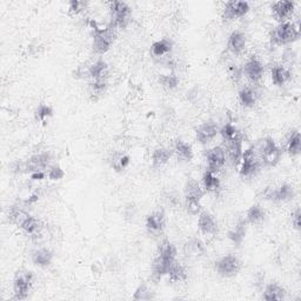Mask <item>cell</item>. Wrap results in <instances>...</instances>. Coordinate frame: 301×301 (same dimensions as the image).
Returning <instances> with one entry per match:
<instances>
[{"mask_svg":"<svg viewBox=\"0 0 301 301\" xmlns=\"http://www.w3.org/2000/svg\"><path fill=\"white\" fill-rule=\"evenodd\" d=\"M300 37L299 25H295L288 21H284L271 33V42L276 45H287L295 40H298Z\"/></svg>","mask_w":301,"mask_h":301,"instance_id":"6da1fadb","label":"cell"},{"mask_svg":"<svg viewBox=\"0 0 301 301\" xmlns=\"http://www.w3.org/2000/svg\"><path fill=\"white\" fill-rule=\"evenodd\" d=\"M258 153L260 155V160L266 166H276L281 160L282 152L277 146L272 138H265L260 140L258 145Z\"/></svg>","mask_w":301,"mask_h":301,"instance_id":"7a4b0ae2","label":"cell"},{"mask_svg":"<svg viewBox=\"0 0 301 301\" xmlns=\"http://www.w3.org/2000/svg\"><path fill=\"white\" fill-rule=\"evenodd\" d=\"M111 28H124L131 17V9L124 2H113L110 5Z\"/></svg>","mask_w":301,"mask_h":301,"instance_id":"3957f363","label":"cell"},{"mask_svg":"<svg viewBox=\"0 0 301 301\" xmlns=\"http://www.w3.org/2000/svg\"><path fill=\"white\" fill-rule=\"evenodd\" d=\"M33 281V274L28 271L18 272L13 280V293L16 300H24L28 296Z\"/></svg>","mask_w":301,"mask_h":301,"instance_id":"277c9868","label":"cell"},{"mask_svg":"<svg viewBox=\"0 0 301 301\" xmlns=\"http://www.w3.org/2000/svg\"><path fill=\"white\" fill-rule=\"evenodd\" d=\"M241 269L240 260L234 255H226L222 256L215 262V270L219 276L224 278H232L239 273Z\"/></svg>","mask_w":301,"mask_h":301,"instance_id":"5b68a950","label":"cell"},{"mask_svg":"<svg viewBox=\"0 0 301 301\" xmlns=\"http://www.w3.org/2000/svg\"><path fill=\"white\" fill-rule=\"evenodd\" d=\"M114 42V33L111 28L98 29L93 38V51L96 54H105Z\"/></svg>","mask_w":301,"mask_h":301,"instance_id":"8992f818","label":"cell"},{"mask_svg":"<svg viewBox=\"0 0 301 301\" xmlns=\"http://www.w3.org/2000/svg\"><path fill=\"white\" fill-rule=\"evenodd\" d=\"M260 167V160L256 157V152L253 147L247 148L243 153L241 158V169H240V176L244 178L252 177L255 174L256 171Z\"/></svg>","mask_w":301,"mask_h":301,"instance_id":"52a82bcc","label":"cell"},{"mask_svg":"<svg viewBox=\"0 0 301 301\" xmlns=\"http://www.w3.org/2000/svg\"><path fill=\"white\" fill-rule=\"evenodd\" d=\"M250 10V4L247 2H228L224 7V11H222V18L224 20L229 21L238 19V18L244 17L245 14L248 12Z\"/></svg>","mask_w":301,"mask_h":301,"instance_id":"ba28073f","label":"cell"},{"mask_svg":"<svg viewBox=\"0 0 301 301\" xmlns=\"http://www.w3.org/2000/svg\"><path fill=\"white\" fill-rule=\"evenodd\" d=\"M262 195L263 198L266 200H270V202H288V200H291L293 198V195H294V191H293L292 186L284 184L279 188H266V191L262 193Z\"/></svg>","mask_w":301,"mask_h":301,"instance_id":"9c48e42d","label":"cell"},{"mask_svg":"<svg viewBox=\"0 0 301 301\" xmlns=\"http://www.w3.org/2000/svg\"><path fill=\"white\" fill-rule=\"evenodd\" d=\"M207 159V166H209V171L211 172H218L219 170H221L226 163V153L225 150L220 146H215L207 152L206 154Z\"/></svg>","mask_w":301,"mask_h":301,"instance_id":"30bf717a","label":"cell"},{"mask_svg":"<svg viewBox=\"0 0 301 301\" xmlns=\"http://www.w3.org/2000/svg\"><path fill=\"white\" fill-rule=\"evenodd\" d=\"M219 132V128L217 124L212 121H207L204 122L203 125H200L195 131V136H196V140L199 141L200 144L206 145L211 143L215 137H217Z\"/></svg>","mask_w":301,"mask_h":301,"instance_id":"8fae6325","label":"cell"},{"mask_svg":"<svg viewBox=\"0 0 301 301\" xmlns=\"http://www.w3.org/2000/svg\"><path fill=\"white\" fill-rule=\"evenodd\" d=\"M246 36L244 35L243 32L240 31H234L231 33V36L228 37V42H227V48L229 52H232L233 54L239 55L240 53H243V51L246 47Z\"/></svg>","mask_w":301,"mask_h":301,"instance_id":"7c38bea8","label":"cell"},{"mask_svg":"<svg viewBox=\"0 0 301 301\" xmlns=\"http://www.w3.org/2000/svg\"><path fill=\"white\" fill-rule=\"evenodd\" d=\"M244 73L246 74V77L253 83H256L262 78L263 74V65L261 61H259L258 59L252 58L248 60L244 66Z\"/></svg>","mask_w":301,"mask_h":301,"instance_id":"4fadbf2b","label":"cell"},{"mask_svg":"<svg viewBox=\"0 0 301 301\" xmlns=\"http://www.w3.org/2000/svg\"><path fill=\"white\" fill-rule=\"evenodd\" d=\"M165 227V214L162 211H157L146 218V228L150 233L159 234Z\"/></svg>","mask_w":301,"mask_h":301,"instance_id":"5bb4252c","label":"cell"},{"mask_svg":"<svg viewBox=\"0 0 301 301\" xmlns=\"http://www.w3.org/2000/svg\"><path fill=\"white\" fill-rule=\"evenodd\" d=\"M204 196V191L199 183L194 179H189L185 186L186 203H200Z\"/></svg>","mask_w":301,"mask_h":301,"instance_id":"9a60e30c","label":"cell"},{"mask_svg":"<svg viewBox=\"0 0 301 301\" xmlns=\"http://www.w3.org/2000/svg\"><path fill=\"white\" fill-rule=\"evenodd\" d=\"M273 13L278 20L284 21L291 17L294 11V3L293 2H278L272 6Z\"/></svg>","mask_w":301,"mask_h":301,"instance_id":"2e32d148","label":"cell"},{"mask_svg":"<svg viewBox=\"0 0 301 301\" xmlns=\"http://www.w3.org/2000/svg\"><path fill=\"white\" fill-rule=\"evenodd\" d=\"M243 153V141H241V137L239 136L238 138L228 143V157L233 166H238L241 162Z\"/></svg>","mask_w":301,"mask_h":301,"instance_id":"e0dca14e","label":"cell"},{"mask_svg":"<svg viewBox=\"0 0 301 301\" xmlns=\"http://www.w3.org/2000/svg\"><path fill=\"white\" fill-rule=\"evenodd\" d=\"M198 226L204 234H213L217 231V222H215L213 215L209 212H202L199 214Z\"/></svg>","mask_w":301,"mask_h":301,"instance_id":"ac0fdd59","label":"cell"},{"mask_svg":"<svg viewBox=\"0 0 301 301\" xmlns=\"http://www.w3.org/2000/svg\"><path fill=\"white\" fill-rule=\"evenodd\" d=\"M52 260H53V253L50 250H47V248H40V250L33 252L32 254L33 263L38 267H42V269L50 266L52 263Z\"/></svg>","mask_w":301,"mask_h":301,"instance_id":"d6986e66","label":"cell"},{"mask_svg":"<svg viewBox=\"0 0 301 301\" xmlns=\"http://www.w3.org/2000/svg\"><path fill=\"white\" fill-rule=\"evenodd\" d=\"M173 47L172 40L163 38L161 40H158V42L153 43V45L151 46V53L155 58H162L171 53Z\"/></svg>","mask_w":301,"mask_h":301,"instance_id":"ffe728a7","label":"cell"},{"mask_svg":"<svg viewBox=\"0 0 301 301\" xmlns=\"http://www.w3.org/2000/svg\"><path fill=\"white\" fill-rule=\"evenodd\" d=\"M107 73H109V66L106 61L98 60L88 68V77L93 80H106Z\"/></svg>","mask_w":301,"mask_h":301,"instance_id":"44dd1931","label":"cell"},{"mask_svg":"<svg viewBox=\"0 0 301 301\" xmlns=\"http://www.w3.org/2000/svg\"><path fill=\"white\" fill-rule=\"evenodd\" d=\"M174 153L181 161H191L193 158L192 146L184 140H177L174 144Z\"/></svg>","mask_w":301,"mask_h":301,"instance_id":"7402d4cb","label":"cell"},{"mask_svg":"<svg viewBox=\"0 0 301 301\" xmlns=\"http://www.w3.org/2000/svg\"><path fill=\"white\" fill-rule=\"evenodd\" d=\"M285 289L278 284H270L263 291L262 299L267 301H280L285 299Z\"/></svg>","mask_w":301,"mask_h":301,"instance_id":"603a6c76","label":"cell"},{"mask_svg":"<svg viewBox=\"0 0 301 301\" xmlns=\"http://www.w3.org/2000/svg\"><path fill=\"white\" fill-rule=\"evenodd\" d=\"M291 78V72L282 65H277L272 69V81L277 86L285 85Z\"/></svg>","mask_w":301,"mask_h":301,"instance_id":"cb8c5ba5","label":"cell"},{"mask_svg":"<svg viewBox=\"0 0 301 301\" xmlns=\"http://www.w3.org/2000/svg\"><path fill=\"white\" fill-rule=\"evenodd\" d=\"M185 254L187 256H200L205 253V246H204L203 241L199 239H191L185 244L184 246Z\"/></svg>","mask_w":301,"mask_h":301,"instance_id":"d4e9b609","label":"cell"},{"mask_svg":"<svg viewBox=\"0 0 301 301\" xmlns=\"http://www.w3.org/2000/svg\"><path fill=\"white\" fill-rule=\"evenodd\" d=\"M171 155H172V152H171L169 148L166 147H158L155 148L153 154H152V162H153L154 167H161L165 165V163L169 162L171 159Z\"/></svg>","mask_w":301,"mask_h":301,"instance_id":"484cf974","label":"cell"},{"mask_svg":"<svg viewBox=\"0 0 301 301\" xmlns=\"http://www.w3.org/2000/svg\"><path fill=\"white\" fill-rule=\"evenodd\" d=\"M167 276L170 277L171 281L180 282V281L186 280V278H187V273H186L185 267L176 260V261L172 263V266H171L169 274H167Z\"/></svg>","mask_w":301,"mask_h":301,"instance_id":"4316f807","label":"cell"},{"mask_svg":"<svg viewBox=\"0 0 301 301\" xmlns=\"http://www.w3.org/2000/svg\"><path fill=\"white\" fill-rule=\"evenodd\" d=\"M287 152L292 157H296L301 152V136L299 131H293L287 141Z\"/></svg>","mask_w":301,"mask_h":301,"instance_id":"83f0119b","label":"cell"},{"mask_svg":"<svg viewBox=\"0 0 301 301\" xmlns=\"http://www.w3.org/2000/svg\"><path fill=\"white\" fill-rule=\"evenodd\" d=\"M204 187L207 192H217L220 188V180L213 172L207 170L203 177Z\"/></svg>","mask_w":301,"mask_h":301,"instance_id":"f1b7e54d","label":"cell"},{"mask_svg":"<svg viewBox=\"0 0 301 301\" xmlns=\"http://www.w3.org/2000/svg\"><path fill=\"white\" fill-rule=\"evenodd\" d=\"M239 102L245 107H253L256 103V93L251 87H245L239 92Z\"/></svg>","mask_w":301,"mask_h":301,"instance_id":"f546056e","label":"cell"},{"mask_svg":"<svg viewBox=\"0 0 301 301\" xmlns=\"http://www.w3.org/2000/svg\"><path fill=\"white\" fill-rule=\"evenodd\" d=\"M265 219V211L260 205H253L250 210L247 211L246 214V222L248 224H259Z\"/></svg>","mask_w":301,"mask_h":301,"instance_id":"4dcf8cb0","label":"cell"},{"mask_svg":"<svg viewBox=\"0 0 301 301\" xmlns=\"http://www.w3.org/2000/svg\"><path fill=\"white\" fill-rule=\"evenodd\" d=\"M246 221H241L234 227L231 232L228 233V238L236 245H240L246 236Z\"/></svg>","mask_w":301,"mask_h":301,"instance_id":"1f68e13d","label":"cell"},{"mask_svg":"<svg viewBox=\"0 0 301 301\" xmlns=\"http://www.w3.org/2000/svg\"><path fill=\"white\" fill-rule=\"evenodd\" d=\"M20 227L27 234H36L37 232H39L40 227H42V224H40V221L37 218L28 215V217L23 221V224L20 225Z\"/></svg>","mask_w":301,"mask_h":301,"instance_id":"d6a6232c","label":"cell"},{"mask_svg":"<svg viewBox=\"0 0 301 301\" xmlns=\"http://www.w3.org/2000/svg\"><path fill=\"white\" fill-rule=\"evenodd\" d=\"M29 214L26 213V212L24 210H21L20 207H11L10 211H9V218L11 222H13V224L18 225L20 227V225L23 224V221L25 220L26 218L28 217Z\"/></svg>","mask_w":301,"mask_h":301,"instance_id":"836d02e7","label":"cell"},{"mask_svg":"<svg viewBox=\"0 0 301 301\" xmlns=\"http://www.w3.org/2000/svg\"><path fill=\"white\" fill-rule=\"evenodd\" d=\"M159 81H160L161 86L165 87L166 90H174V88L178 87L179 85V78L174 74H162L159 78Z\"/></svg>","mask_w":301,"mask_h":301,"instance_id":"e575fe53","label":"cell"},{"mask_svg":"<svg viewBox=\"0 0 301 301\" xmlns=\"http://www.w3.org/2000/svg\"><path fill=\"white\" fill-rule=\"evenodd\" d=\"M111 162H112L113 169L119 172V171L125 170L126 167L128 166L129 158L124 153H116L113 155V158H112V160H111Z\"/></svg>","mask_w":301,"mask_h":301,"instance_id":"d590c367","label":"cell"},{"mask_svg":"<svg viewBox=\"0 0 301 301\" xmlns=\"http://www.w3.org/2000/svg\"><path fill=\"white\" fill-rule=\"evenodd\" d=\"M220 133H221L222 138H224V140L227 141V143L234 140V139L238 138V137L240 136V133L238 132L236 126L232 125V124H226L224 127L221 128Z\"/></svg>","mask_w":301,"mask_h":301,"instance_id":"8d00e7d4","label":"cell"},{"mask_svg":"<svg viewBox=\"0 0 301 301\" xmlns=\"http://www.w3.org/2000/svg\"><path fill=\"white\" fill-rule=\"evenodd\" d=\"M107 88V83L106 80H93V83L90 84V93L92 95L102 96L104 93H105Z\"/></svg>","mask_w":301,"mask_h":301,"instance_id":"74e56055","label":"cell"},{"mask_svg":"<svg viewBox=\"0 0 301 301\" xmlns=\"http://www.w3.org/2000/svg\"><path fill=\"white\" fill-rule=\"evenodd\" d=\"M52 113H53L52 107L45 105V104H42V105H39L38 109L36 110V119L42 122H45L47 119L52 116Z\"/></svg>","mask_w":301,"mask_h":301,"instance_id":"f35d334b","label":"cell"},{"mask_svg":"<svg viewBox=\"0 0 301 301\" xmlns=\"http://www.w3.org/2000/svg\"><path fill=\"white\" fill-rule=\"evenodd\" d=\"M152 298V294L150 289L147 288V286L143 284L140 285L137 291L135 292V295H133V299L135 300H150Z\"/></svg>","mask_w":301,"mask_h":301,"instance_id":"ab89813d","label":"cell"},{"mask_svg":"<svg viewBox=\"0 0 301 301\" xmlns=\"http://www.w3.org/2000/svg\"><path fill=\"white\" fill-rule=\"evenodd\" d=\"M86 5H87V4L85 2H79V0H72V2L69 3V13L73 14V16H76V14H79L80 12H83V11L86 9Z\"/></svg>","mask_w":301,"mask_h":301,"instance_id":"60d3db41","label":"cell"},{"mask_svg":"<svg viewBox=\"0 0 301 301\" xmlns=\"http://www.w3.org/2000/svg\"><path fill=\"white\" fill-rule=\"evenodd\" d=\"M65 172L61 170L60 166H52L48 171V178L51 180H60L64 178Z\"/></svg>","mask_w":301,"mask_h":301,"instance_id":"b9f144b4","label":"cell"},{"mask_svg":"<svg viewBox=\"0 0 301 301\" xmlns=\"http://www.w3.org/2000/svg\"><path fill=\"white\" fill-rule=\"evenodd\" d=\"M292 225L296 231L301 229V212L300 209H296L294 213L292 214Z\"/></svg>","mask_w":301,"mask_h":301,"instance_id":"7bdbcfd3","label":"cell"},{"mask_svg":"<svg viewBox=\"0 0 301 301\" xmlns=\"http://www.w3.org/2000/svg\"><path fill=\"white\" fill-rule=\"evenodd\" d=\"M45 177V173L44 172H35L32 173V179L33 180H42Z\"/></svg>","mask_w":301,"mask_h":301,"instance_id":"ee69618b","label":"cell"}]
</instances>
